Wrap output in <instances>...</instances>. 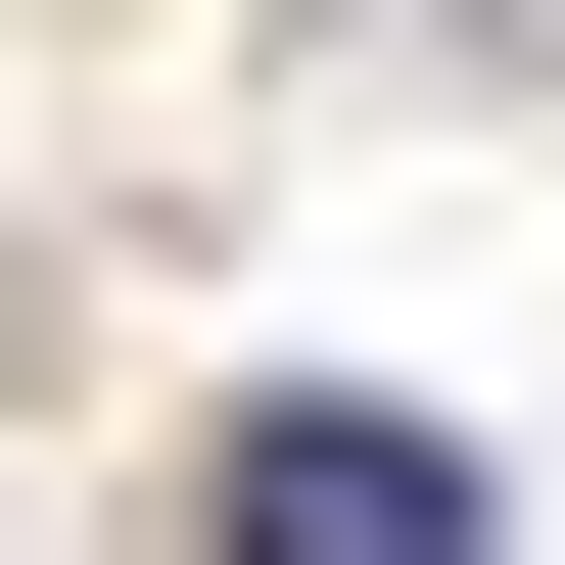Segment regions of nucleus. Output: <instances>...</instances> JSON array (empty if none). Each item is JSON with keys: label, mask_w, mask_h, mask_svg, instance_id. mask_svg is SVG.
I'll return each instance as SVG.
<instances>
[{"label": "nucleus", "mask_w": 565, "mask_h": 565, "mask_svg": "<svg viewBox=\"0 0 565 565\" xmlns=\"http://www.w3.org/2000/svg\"><path fill=\"white\" fill-rule=\"evenodd\" d=\"M236 565H471V471L424 424H236Z\"/></svg>", "instance_id": "nucleus-1"}]
</instances>
